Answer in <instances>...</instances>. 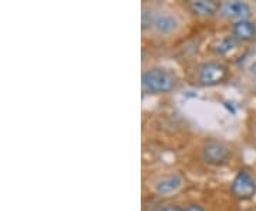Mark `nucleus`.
I'll return each instance as SVG.
<instances>
[{"label": "nucleus", "mask_w": 256, "mask_h": 211, "mask_svg": "<svg viewBox=\"0 0 256 211\" xmlns=\"http://www.w3.org/2000/svg\"><path fill=\"white\" fill-rule=\"evenodd\" d=\"M180 84L178 76L161 66H152L142 72L141 86L146 94H166L174 92Z\"/></svg>", "instance_id": "nucleus-1"}, {"label": "nucleus", "mask_w": 256, "mask_h": 211, "mask_svg": "<svg viewBox=\"0 0 256 211\" xmlns=\"http://www.w3.org/2000/svg\"><path fill=\"white\" fill-rule=\"evenodd\" d=\"M184 26L181 15L170 6L154 5V16L151 23V30L154 36L161 39L176 36Z\"/></svg>", "instance_id": "nucleus-2"}, {"label": "nucleus", "mask_w": 256, "mask_h": 211, "mask_svg": "<svg viewBox=\"0 0 256 211\" xmlns=\"http://www.w3.org/2000/svg\"><path fill=\"white\" fill-rule=\"evenodd\" d=\"M201 154L206 164L218 167V165H224L225 163H228L229 158L232 156V150L225 141L212 138V140L205 141V144L202 146Z\"/></svg>", "instance_id": "nucleus-3"}, {"label": "nucleus", "mask_w": 256, "mask_h": 211, "mask_svg": "<svg viewBox=\"0 0 256 211\" xmlns=\"http://www.w3.org/2000/svg\"><path fill=\"white\" fill-rule=\"evenodd\" d=\"M228 77V66L220 62H206L198 67V83L202 86H215Z\"/></svg>", "instance_id": "nucleus-4"}, {"label": "nucleus", "mask_w": 256, "mask_h": 211, "mask_svg": "<svg viewBox=\"0 0 256 211\" xmlns=\"http://www.w3.org/2000/svg\"><path fill=\"white\" fill-rule=\"evenodd\" d=\"M182 175L178 173H168V174L158 177L154 184H152V190L156 195L161 197H168V195H174L184 187Z\"/></svg>", "instance_id": "nucleus-5"}, {"label": "nucleus", "mask_w": 256, "mask_h": 211, "mask_svg": "<svg viewBox=\"0 0 256 211\" xmlns=\"http://www.w3.org/2000/svg\"><path fill=\"white\" fill-rule=\"evenodd\" d=\"M232 194L240 200H249L256 193V183L248 171H239L230 185Z\"/></svg>", "instance_id": "nucleus-6"}, {"label": "nucleus", "mask_w": 256, "mask_h": 211, "mask_svg": "<svg viewBox=\"0 0 256 211\" xmlns=\"http://www.w3.org/2000/svg\"><path fill=\"white\" fill-rule=\"evenodd\" d=\"M220 15L222 18L234 20L236 23L240 20H250L252 9L245 2H226L220 5Z\"/></svg>", "instance_id": "nucleus-7"}, {"label": "nucleus", "mask_w": 256, "mask_h": 211, "mask_svg": "<svg viewBox=\"0 0 256 211\" xmlns=\"http://www.w3.org/2000/svg\"><path fill=\"white\" fill-rule=\"evenodd\" d=\"M188 8L198 18H212L220 13V5L210 0H194L188 3Z\"/></svg>", "instance_id": "nucleus-8"}, {"label": "nucleus", "mask_w": 256, "mask_h": 211, "mask_svg": "<svg viewBox=\"0 0 256 211\" xmlns=\"http://www.w3.org/2000/svg\"><path fill=\"white\" fill-rule=\"evenodd\" d=\"M232 36L240 42H252L256 39V25L252 20H240L232 25Z\"/></svg>", "instance_id": "nucleus-9"}, {"label": "nucleus", "mask_w": 256, "mask_h": 211, "mask_svg": "<svg viewBox=\"0 0 256 211\" xmlns=\"http://www.w3.org/2000/svg\"><path fill=\"white\" fill-rule=\"evenodd\" d=\"M238 40L235 39L234 36L230 37H226V39H224L222 42H220V45H218V47H216V53L220 56H226L229 55L234 49H236V46H238Z\"/></svg>", "instance_id": "nucleus-10"}, {"label": "nucleus", "mask_w": 256, "mask_h": 211, "mask_svg": "<svg viewBox=\"0 0 256 211\" xmlns=\"http://www.w3.org/2000/svg\"><path fill=\"white\" fill-rule=\"evenodd\" d=\"M185 211H206L204 207L201 205H198V204H191V205H188Z\"/></svg>", "instance_id": "nucleus-11"}, {"label": "nucleus", "mask_w": 256, "mask_h": 211, "mask_svg": "<svg viewBox=\"0 0 256 211\" xmlns=\"http://www.w3.org/2000/svg\"><path fill=\"white\" fill-rule=\"evenodd\" d=\"M160 211H185L184 208H181L180 205H166L164 208H161Z\"/></svg>", "instance_id": "nucleus-12"}, {"label": "nucleus", "mask_w": 256, "mask_h": 211, "mask_svg": "<svg viewBox=\"0 0 256 211\" xmlns=\"http://www.w3.org/2000/svg\"><path fill=\"white\" fill-rule=\"evenodd\" d=\"M250 72H252V74L256 77V62H254L252 66H250Z\"/></svg>", "instance_id": "nucleus-13"}]
</instances>
